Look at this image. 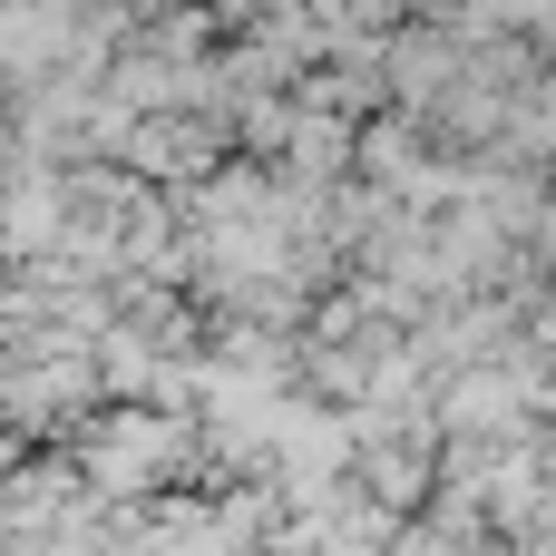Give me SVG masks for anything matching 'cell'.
<instances>
[{"mask_svg":"<svg viewBox=\"0 0 556 556\" xmlns=\"http://www.w3.org/2000/svg\"><path fill=\"white\" fill-rule=\"evenodd\" d=\"M59 49H68V10L59 0H0V68L39 78Z\"/></svg>","mask_w":556,"mask_h":556,"instance_id":"6da1fadb","label":"cell"},{"mask_svg":"<svg viewBox=\"0 0 556 556\" xmlns=\"http://www.w3.org/2000/svg\"><path fill=\"white\" fill-rule=\"evenodd\" d=\"M0 303H10V293H0Z\"/></svg>","mask_w":556,"mask_h":556,"instance_id":"7a4b0ae2","label":"cell"}]
</instances>
